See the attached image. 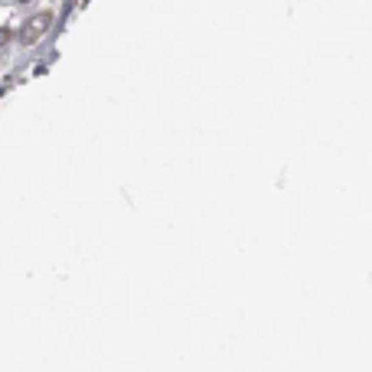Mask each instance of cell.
Segmentation results:
<instances>
[{
    "label": "cell",
    "instance_id": "obj_1",
    "mask_svg": "<svg viewBox=\"0 0 372 372\" xmlns=\"http://www.w3.org/2000/svg\"><path fill=\"white\" fill-rule=\"evenodd\" d=\"M52 20H50V13H39V17H33L30 23L23 26V43H33L37 37H43L46 33V26H50Z\"/></svg>",
    "mask_w": 372,
    "mask_h": 372
}]
</instances>
